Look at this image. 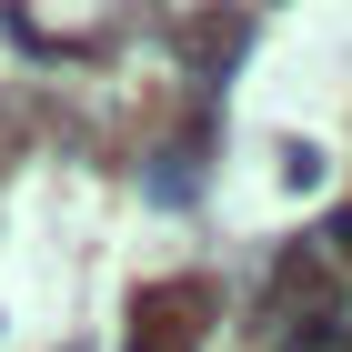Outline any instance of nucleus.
<instances>
[{"instance_id":"nucleus-1","label":"nucleus","mask_w":352,"mask_h":352,"mask_svg":"<svg viewBox=\"0 0 352 352\" xmlns=\"http://www.w3.org/2000/svg\"><path fill=\"white\" fill-rule=\"evenodd\" d=\"M201 322H212V292H201V282H162V292H141L131 342H141V352H191Z\"/></svg>"}]
</instances>
